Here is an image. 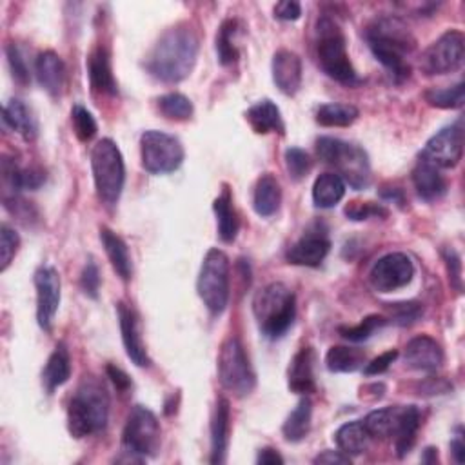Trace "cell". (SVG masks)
Masks as SVG:
<instances>
[{
    "label": "cell",
    "instance_id": "obj_16",
    "mask_svg": "<svg viewBox=\"0 0 465 465\" xmlns=\"http://www.w3.org/2000/svg\"><path fill=\"white\" fill-rule=\"evenodd\" d=\"M329 249L331 242L324 231H309L287 249L285 259L293 266L318 268L329 255Z\"/></svg>",
    "mask_w": 465,
    "mask_h": 465
},
{
    "label": "cell",
    "instance_id": "obj_40",
    "mask_svg": "<svg viewBox=\"0 0 465 465\" xmlns=\"http://www.w3.org/2000/svg\"><path fill=\"white\" fill-rule=\"evenodd\" d=\"M237 26H238L237 20L228 19L222 22V26L217 33V55H219V62L222 66H233L238 60V50L233 44Z\"/></svg>",
    "mask_w": 465,
    "mask_h": 465
},
{
    "label": "cell",
    "instance_id": "obj_27",
    "mask_svg": "<svg viewBox=\"0 0 465 465\" xmlns=\"http://www.w3.org/2000/svg\"><path fill=\"white\" fill-rule=\"evenodd\" d=\"M100 240L113 269L124 282H128L133 275V262L130 257L128 245H125V242L116 233H113L108 228L100 229Z\"/></svg>",
    "mask_w": 465,
    "mask_h": 465
},
{
    "label": "cell",
    "instance_id": "obj_23",
    "mask_svg": "<svg viewBox=\"0 0 465 465\" xmlns=\"http://www.w3.org/2000/svg\"><path fill=\"white\" fill-rule=\"evenodd\" d=\"M35 73L38 84L52 97H59L66 84V66L55 52H42L35 60Z\"/></svg>",
    "mask_w": 465,
    "mask_h": 465
},
{
    "label": "cell",
    "instance_id": "obj_42",
    "mask_svg": "<svg viewBox=\"0 0 465 465\" xmlns=\"http://www.w3.org/2000/svg\"><path fill=\"white\" fill-rule=\"evenodd\" d=\"M71 122L73 132L80 142H90L97 135V122L93 115L84 106H73L71 109Z\"/></svg>",
    "mask_w": 465,
    "mask_h": 465
},
{
    "label": "cell",
    "instance_id": "obj_54",
    "mask_svg": "<svg viewBox=\"0 0 465 465\" xmlns=\"http://www.w3.org/2000/svg\"><path fill=\"white\" fill-rule=\"evenodd\" d=\"M315 463L324 465H348L351 463V456H348L342 451H324L315 458Z\"/></svg>",
    "mask_w": 465,
    "mask_h": 465
},
{
    "label": "cell",
    "instance_id": "obj_48",
    "mask_svg": "<svg viewBox=\"0 0 465 465\" xmlns=\"http://www.w3.org/2000/svg\"><path fill=\"white\" fill-rule=\"evenodd\" d=\"M6 57H8L10 69H12V75H13L15 82H19L20 86H28V84H29V69H28V66L24 62V57H22L20 50L15 44H10L6 48Z\"/></svg>",
    "mask_w": 465,
    "mask_h": 465
},
{
    "label": "cell",
    "instance_id": "obj_35",
    "mask_svg": "<svg viewBox=\"0 0 465 465\" xmlns=\"http://www.w3.org/2000/svg\"><path fill=\"white\" fill-rule=\"evenodd\" d=\"M365 364V353L357 348L334 346L325 355V365L331 373H355Z\"/></svg>",
    "mask_w": 465,
    "mask_h": 465
},
{
    "label": "cell",
    "instance_id": "obj_21",
    "mask_svg": "<svg viewBox=\"0 0 465 465\" xmlns=\"http://www.w3.org/2000/svg\"><path fill=\"white\" fill-rule=\"evenodd\" d=\"M287 386L297 395H309L315 391V351L302 348L289 362Z\"/></svg>",
    "mask_w": 465,
    "mask_h": 465
},
{
    "label": "cell",
    "instance_id": "obj_38",
    "mask_svg": "<svg viewBox=\"0 0 465 465\" xmlns=\"http://www.w3.org/2000/svg\"><path fill=\"white\" fill-rule=\"evenodd\" d=\"M160 113L175 122H186L193 116V102L180 93H167L156 100Z\"/></svg>",
    "mask_w": 465,
    "mask_h": 465
},
{
    "label": "cell",
    "instance_id": "obj_20",
    "mask_svg": "<svg viewBox=\"0 0 465 465\" xmlns=\"http://www.w3.org/2000/svg\"><path fill=\"white\" fill-rule=\"evenodd\" d=\"M231 433V405L228 398H219L211 420V463H224Z\"/></svg>",
    "mask_w": 465,
    "mask_h": 465
},
{
    "label": "cell",
    "instance_id": "obj_58",
    "mask_svg": "<svg viewBox=\"0 0 465 465\" xmlns=\"http://www.w3.org/2000/svg\"><path fill=\"white\" fill-rule=\"evenodd\" d=\"M437 451L438 449H435V447H428L424 451V456H421V461H424V463H437L438 461V453Z\"/></svg>",
    "mask_w": 465,
    "mask_h": 465
},
{
    "label": "cell",
    "instance_id": "obj_29",
    "mask_svg": "<svg viewBox=\"0 0 465 465\" xmlns=\"http://www.w3.org/2000/svg\"><path fill=\"white\" fill-rule=\"evenodd\" d=\"M3 120L8 128H12L19 135H22L26 140H35L38 137V122H36L35 115L19 99H13L4 106Z\"/></svg>",
    "mask_w": 465,
    "mask_h": 465
},
{
    "label": "cell",
    "instance_id": "obj_57",
    "mask_svg": "<svg viewBox=\"0 0 465 465\" xmlns=\"http://www.w3.org/2000/svg\"><path fill=\"white\" fill-rule=\"evenodd\" d=\"M382 198H386V200H393V202L404 205V193H402V189L393 188V189H389V191H382Z\"/></svg>",
    "mask_w": 465,
    "mask_h": 465
},
{
    "label": "cell",
    "instance_id": "obj_37",
    "mask_svg": "<svg viewBox=\"0 0 465 465\" xmlns=\"http://www.w3.org/2000/svg\"><path fill=\"white\" fill-rule=\"evenodd\" d=\"M421 424V414L420 409L416 405H407L404 411V418H402V424L398 433L395 435V447H397V454L400 458H404L405 454L411 453L414 442H416V435Z\"/></svg>",
    "mask_w": 465,
    "mask_h": 465
},
{
    "label": "cell",
    "instance_id": "obj_1",
    "mask_svg": "<svg viewBox=\"0 0 465 465\" xmlns=\"http://www.w3.org/2000/svg\"><path fill=\"white\" fill-rule=\"evenodd\" d=\"M200 50L198 33L186 22L169 28L156 40L146 59L151 76L165 84H177L188 78L196 64Z\"/></svg>",
    "mask_w": 465,
    "mask_h": 465
},
{
    "label": "cell",
    "instance_id": "obj_17",
    "mask_svg": "<svg viewBox=\"0 0 465 465\" xmlns=\"http://www.w3.org/2000/svg\"><path fill=\"white\" fill-rule=\"evenodd\" d=\"M118 318H120L122 342H124L125 353H128L130 360L139 367H149L151 358H149L146 346L142 342L137 313L130 306H125L124 302H120L118 304Z\"/></svg>",
    "mask_w": 465,
    "mask_h": 465
},
{
    "label": "cell",
    "instance_id": "obj_47",
    "mask_svg": "<svg viewBox=\"0 0 465 465\" xmlns=\"http://www.w3.org/2000/svg\"><path fill=\"white\" fill-rule=\"evenodd\" d=\"M80 287L84 291V294L86 297L97 301L99 299V291H100V271H99V266L90 261L86 266H84L82 269V275H80Z\"/></svg>",
    "mask_w": 465,
    "mask_h": 465
},
{
    "label": "cell",
    "instance_id": "obj_24",
    "mask_svg": "<svg viewBox=\"0 0 465 465\" xmlns=\"http://www.w3.org/2000/svg\"><path fill=\"white\" fill-rule=\"evenodd\" d=\"M413 184L420 198L435 202L447 193V180L440 169L426 160H420L413 169Z\"/></svg>",
    "mask_w": 465,
    "mask_h": 465
},
{
    "label": "cell",
    "instance_id": "obj_56",
    "mask_svg": "<svg viewBox=\"0 0 465 465\" xmlns=\"http://www.w3.org/2000/svg\"><path fill=\"white\" fill-rule=\"evenodd\" d=\"M458 437H454V440L451 442V453L456 460V463H463L465 461V444L461 438V429H458Z\"/></svg>",
    "mask_w": 465,
    "mask_h": 465
},
{
    "label": "cell",
    "instance_id": "obj_26",
    "mask_svg": "<svg viewBox=\"0 0 465 465\" xmlns=\"http://www.w3.org/2000/svg\"><path fill=\"white\" fill-rule=\"evenodd\" d=\"M245 118L253 128V132L259 135H268V133L284 135V132H285L282 113H280L278 106L271 100H261L255 106H251L247 109Z\"/></svg>",
    "mask_w": 465,
    "mask_h": 465
},
{
    "label": "cell",
    "instance_id": "obj_9",
    "mask_svg": "<svg viewBox=\"0 0 465 465\" xmlns=\"http://www.w3.org/2000/svg\"><path fill=\"white\" fill-rule=\"evenodd\" d=\"M219 380L226 391L244 398L257 388V374L237 336L228 338L219 353Z\"/></svg>",
    "mask_w": 465,
    "mask_h": 465
},
{
    "label": "cell",
    "instance_id": "obj_44",
    "mask_svg": "<svg viewBox=\"0 0 465 465\" xmlns=\"http://www.w3.org/2000/svg\"><path fill=\"white\" fill-rule=\"evenodd\" d=\"M20 245V237L15 229H12L8 224L0 226V271H6L10 264L13 262L17 251Z\"/></svg>",
    "mask_w": 465,
    "mask_h": 465
},
{
    "label": "cell",
    "instance_id": "obj_15",
    "mask_svg": "<svg viewBox=\"0 0 465 465\" xmlns=\"http://www.w3.org/2000/svg\"><path fill=\"white\" fill-rule=\"evenodd\" d=\"M463 155V130L461 122L449 125V128L440 130L429 142L426 144L424 151L420 155V160H426L438 169H449L458 165Z\"/></svg>",
    "mask_w": 465,
    "mask_h": 465
},
{
    "label": "cell",
    "instance_id": "obj_39",
    "mask_svg": "<svg viewBox=\"0 0 465 465\" xmlns=\"http://www.w3.org/2000/svg\"><path fill=\"white\" fill-rule=\"evenodd\" d=\"M426 100L433 108L440 109H458L465 100V84L460 82L451 88H431L426 92Z\"/></svg>",
    "mask_w": 465,
    "mask_h": 465
},
{
    "label": "cell",
    "instance_id": "obj_10",
    "mask_svg": "<svg viewBox=\"0 0 465 465\" xmlns=\"http://www.w3.org/2000/svg\"><path fill=\"white\" fill-rule=\"evenodd\" d=\"M160 424L153 411L135 405L125 420L122 431V449L144 460L160 451Z\"/></svg>",
    "mask_w": 465,
    "mask_h": 465
},
{
    "label": "cell",
    "instance_id": "obj_5",
    "mask_svg": "<svg viewBox=\"0 0 465 465\" xmlns=\"http://www.w3.org/2000/svg\"><path fill=\"white\" fill-rule=\"evenodd\" d=\"M317 55L320 68L333 80L346 84V86H355L360 82L349 60L342 29L325 15L317 24Z\"/></svg>",
    "mask_w": 465,
    "mask_h": 465
},
{
    "label": "cell",
    "instance_id": "obj_14",
    "mask_svg": "<svg viewBox=\"0 0 465 465\" xmlns=\"http://www.w3.org/2000/svg\"><path fill=\"white\" fill-rule=\"evenodd\" d=\"M36 287V322L38 325L50 331L60 306V277L55 268L42 266L35 273Z\"/></svg>",
    "mask_w": 465,
    "mask_h": 465
},
{
    "label": "cell",
    "instance_id": "obj_11",
    "mask_svg": "<svg viewBox=\"0 0 465 465\" xmlns=\"http://www.w3.org/2000/svg\"><path fill=\"white\" fill-rule=\"evenodd\" d=\"M184 148L173 135L149 130L140 137L142 165L151 175L173 173L184 162Z\"/></svg>",
    "mask_w": 465,
    "mask_h": 465
},
{
    "label": "cell",
    "instance_id": "obj_8",
    "mask_svg": "<svg viewBox=\"0 0 465 465\" xmlns=\"http://www.w3.org/2000/svg\"><path fill=\"white\" fill-rule=\"evenodd\" d=\"M92 169L99 198L115 205L125 182V165L118 146L111 139H102L92 151Z\"/></svg>",
    "mask_w": 465,
    "mask_h": 465
},
{
    "label": "cell",
    "instance_id": "obj_53",
    "mask_svg": "<svg viewBox=\"0 0 465 465\" xmlns=\"http://www.w3.org/2000/svg\"><path fill=\"white\" fill-rule=\"evenodd\" d=\"M106 373H108V378L113 382V386L120 391V393H125V391H130L132 389V378L125 374L120 367L113 365V364H108L106 365Z\"/></svg>",
    "mask_w": 465,
    "mask_h": 465
},
{
    "label": "cell",
    "instance_id": "obj_31",
    "mask_svg": "<svg viewBox=\"0 0 465 465\" xmlns=\"http://www.w3.org/2000/svg\"><path fill=\"white\" fill-rule=\"evenodd\" d=\"M311 418H313V402L306 397L297 404V407L291 411V414L284 421V428H282L284 438L293 444L308 438L311 431Z\"/></svg>",
    "mask_w": 465,
    "mask_h": 465
},
{
    "label": "cell",
    "instance_id": "obj_33",
    "mask_svg": "<svg viewBox=\"0 0 465 465\" xmlns=\"http://www.w3.org/2000/svg\"><path fill=\"white\" fill-rule=\"evenodd\" d=\"M369 433L364 426V421H348L334 435V442L342 453L348 456L362 454L369 445Z\"/></svg>",
    "mask_w": 465,
    "mask_h": 465
},
{
    "label": "cell",
    "instance_id": "obj_13",
    "mask_svg": "<svg viewBox=\"0 0 465 465\" xmlns=\"http://www.w3.org/2000/svg\"><path fill=\"white\" fill-rule=\"evenodd\" d=\"M414 264L405 253H389L371 268L369 280L378 293H393L411 284Z\"/></svg>",
    "mask_w": 465,
    "mask_h": 465
},
{
    "label": "cell",
    "instance_id": "obj_50",
    "mask_svg": "<svg viewBox=\"0 0 465 465\" xmlns=\"http://www.w3.org/2000/svg\"><path fill=\"white\" fill-rule=\"evenodd\" d=\"M444 259H445V266H447L451 285L458 293H461V259H460V255L453 247H447L444 251Z\"/></svg>",
    "mask_w": 465,
    "mask_h": 465
},
{
    "label": "cell",
    "instance_id": "obj_4",
    "mask_svg": "<svg viewBox=\"0 0 465 465\" xmlns=\"http://www.w3.org/2000/svg\"><path fill=\"white\" fill-rule=\"evenodd\" d=\"M253 313L261 331L271 341H277L289 331L297 317V299L285 284L275 282L255 294Z\"/></svg>",
    "mask_w": 465,
    "mask_h": 465
},
{
    "label": "cell",
    "instance_id": "obj_12",
    "mask_svg": "<svg viewBox=\"0 0 465 465\" xmlns=\"http://www.w3.org/2000/svg\"><path fill=\"white\" fill-rule=\"evenodd\" d=\"M465 60V38L460 31H445L421 53L420 69L426 75H449L458 71Z\"/></svg>",
    "mask_w": 465,
    "mask_h": 465
},
{
    "label": "cell",
    "instance_id": "obj_49",
    "mask_svg": "<svg viewBox=\"0 0 465 465\" xmlns=\"http://www.w3.org/2000/svg\"><path fill=\"white\" fill-rule=\"evenodd\" d=\"M46 182V172L36 165L20 169L19 172V191H35Z\"/></svg>",
    "mask_w": 465,
    "mask_h": 465
},
{
    "label": "cell",
    "instance_id": "obj_19",
    "mask_svg": "<svg viewBox=\"0 0 465 465\" xmlns=\"http://www.w3.org/2000/svg\"><path fill=\"white\" fill-rule=\"evenodd\" d=\"M405 364L416 371H437L444 364V349L431 336H416L405 346Z\"/></svg>",
    "mask_w": 465,
    "mask_h": 465
},
{
    "label": "cell",
    "instance_id": "obj_7",
    "mask_svg": "<svg viewBox=\"0 0 465 465\" xmlns=\"http://www.w3.org/2000/svg\"><path fill=\"white\" fill-rule=\"evenodd\" d=\"M229 259L220 249H209L200 266L196 291L209 313L220 315L229 302Z\"/></svg>",
    "mask_w": 465,
    "mask_h": 465
},
{
    "label": "cell",
    "instance_id": "obj_52",
    "mask_svg": "<svg viewBox=\"0 0 465 465\" xmlns=\"http://www.w3.org/2000/svg\"><path fill=\"white\" fill-rule=\"evenodd\" d=\"M273 13L278 20H285V22L299 20L302 15V6L299 3H294V0H282V3L275 6Z\"/></svg>",
    "mask_w": 465,
    "mask_h": 465
},
{
    "label": "cell",
    "instance_id": "obj_41",
    "mask_svg": "<svg viewBox=\"0 0 465 465\" xmlns=\"http://www.w3.org/2000/svg\"><path fill=\"white\" fill-rule=\"evenodd\" d=\"M388 324H389V318H386L382 315H369L358 325L338 327V333H341L346 341L358 344V342L367 341V338H371L376 331L386 327Z\"/></svg>",
    "mask_w": 465,
    "mask_h": 465
},
{
    "label": "cell",
    "instance_id": "obj_22",
    "mask_svg": "<svg viewBox=\"0 0 465 465\" xmlns=\"http://www.w3.org/2000/svg\"><path fill=\"white\" fill-rule=\"evenodd\" d=\"M88 75H90V84L95 93L100 95H116V80L113 76V68H111V55L106 46H97L90 57H88Z\"/></svg>",
    "mask_w": 465,
    "mask_h": 465
},
{
    "label": "cell",
    "instance_id": "obj_18",
    "mask_svg": "<svg viewBox=\"0 0 465 465\" xmlns=\"http://www.w3.org/2000/svg\"><path fill=\"white\" fill-rule=\"evenodd\" d=\"M273 80L277 88L287 95H297L302 86V60L289 50H278L273 57Z\"/></svg>",
    "mask_w": 465,
    "mask_h": 465
},
{
    "label": "cell",
    "instance_id": "obj_55",
    "mask_svg": "<svg viewBox=\"0 0 465 465\" xmlns=\"http://www.w3.org/2000/svg\"><path fill=\"white\" fill-rule=\"evenodd\" d=\"M257 463H261V465H282V463H284V458H282V454H280L277 449L266 447V449H262V451L259 453Z\"/></svg>",
    "mask_w": 465,
    "mask_h": 465
},
{
    "label": "cell",
    "instance_id": "obj_6",
    "mask_svg": "<svg viewBox=\"0 0 465 465\" xmlns=\"http://www.w3.org/2000/svg\"><path fill=\"white\" fill-rule=\"evenodd\" d=\"M317 153L320 160L338 169V177L353 189H365L371 182V165L367 153L357 146L333 137H320L317 140Z\"/></svg>",
    "mask_w": 465,
    "mask_h": 465
},
{
    "label": "cell",
    "instance_id": "obj_25",
    "mask_svg": "<svg viewBox=\"0 0 465 465\" xmlns=\"http://www.w3.org/2000/svg\"><path fill=\"white\" fill-rule=\"evenodd\" d=\"M404 411H405L404 405L371 411L364 420V426H365L369 437L380 438V440L395 438V435L398 433L400 424H402Z\"/></svg>",
    "mask_w": 465,
    "mask_h": 465
},
{
    "label": "cell",
    "instance_id": "obj_36",
    "mask_svg": "<svg viewBox=\"0 0 465 465\" xmlns=\"http://www.w3.org/2000/svg\"><path fill=\"white\" fill-rule=\"evenodd\" d=\"M360 111L353 104H324L317 111V122L324 128H349Z\"/></svg>",
    "mask_w": 465,
    "mask_h": 465
},
{
    "label": "cell",
    "instance_id": "obj_30",
    "mask_svg": "<svg viewBox=\"0 0 465 465\" xmlns=\"http://www.w3.org/2000/svg\"><path fill=\"white\" fill-rule=\"evenodd\" d=\"M71 376V357L64 344H59L52 357L48 358V364L42 371V384H44L48 393H53L60 386H64Z\"/></svg>",
    "mask_w": 465,
    "mask_h": 465
},
{
    "label": "cell",
    "instance_id": "obj_45",
    "mask_svg": "<svg viewBox=\"0 0 465 465\" xmlns=\"http://www.w3.org/2000/svg\"><path fill=\"white\" fill-rule=\"evenodd\" d=\"M389 215V211L382 205V204H373V202H351L346 207V217L360 222V220H367L373 217H380V219H386Z\"/></svg>",
    "mask_w": 465,
    "mask_h": 465
},
{
    "label": "cell",
    "instance_id": "obj_28",
    "mask_svg": "<svg viewBox=\"0 0 465 465\" xmlns=\"http://www.w3.org/2000/svg\"><path fill=\"white\" fill-rule=\"evenodd\" d=\"M282 204V189L277 177L271 173L262 175L257 180L255 193H253V207L261 217H273Z\"/></svg>",
    "mask_w": 465,
    "mask_h": 465
},
{
    "label": "cell",
    "instance_id": "obj_32",
    "mask_svg": "<svg viewBox=\"0 0 465 465\" xmlns=\"http://www.w3.org/2000/svg\"><path fill=\"white\" fill-rule=\"evenodd\" d=\"M213 209H215V215H217V222H219V235L224 242H233L238 235V228H240V220L238 215L235 211L233 205V196L228 186H224L222 193L219 195V198L213 202Z\"/></svg>",
    "mask_w": 465,
    "mask_h": 465
},
{
    "label": "cell",
    "instance_id": "obj_2",
    "mask_svg": "<svg viewBox=\"0 0 465 465\" xmlns=\"http://www.w3.org/2000/svg\"><path fill=\"white\" fill-rule=\"evenodd\" d=\"M365 38L374 59L391 71L398 84L411 76L405 59L416 50V38L402 19L393 15L376 19L367 28Z\"/></svg>",
    "mask_w": 465,
    "mask_h": 465
},
{
    "label": "cell",
    "instance_id": "obj_3",
    "mask_svg": "<svg viewBox=\"0 0 465 465\" xmlns=\"http://www.w3.org/2000/svg\"><path fill=\"white\" fill-rule=\"evenodd\" d=\"M109 416V395L100 380L86 376L68 405V429L76 440L100 433Z\"/></svg>",
    "mask_w": 465,
    "mask_h": 465
},
{
    "label": "cell",
    "instance_id": "obj_34",
    "mask_svg": "<svg viewBox=\"0 0 465 465\" xmlns=\"http://www.w3.org/2000/svg\"><path fill=\"white\" fill-rule=\"evenodd\" d=\"M346 195V182L336 173H324L315 180L313 202L317 207H334Z\"/></svg>",
    "mask_w": 465,
    "mask_h": 465
},
{
    "label": "cell",
    "instance_id": "obj_51",
    "mask_svg": "<svg viewBox=\"0 0 465 465\" xmlns=\"http://www.w3.org/2000/svg\"><path fill=\"white\" fill-rule=\"evenodd\" d=\"M397 358H398V351H397V349L386 351L384 355H380L378 358L371 360V362L365 365V369H364V374H365V376H376V374H382V373H386V371L391 367V364H393Z\"/></svg>",
    "mask_w": 465,
    "mask_h": 465
},
{
    "label": "cell",
    "instance_id": "obj_46",
    "mask_svg": "<svg viewBox=\"0 0 465 465\" xmlns=\"http://www.w3.org/2000/svg\"><path fill=\"white\" fill-rule=\"evenodd\" d=\"M393 322H397L398 325H411L414 322H418L424 315V308L418 302H397V304H389L388 306Z\"/></svg>",
    "mask_w": 465,
    "mask_h": 465
},
{
    "label": "cell",
    "instance_id": "obj_43",
    "mask_svg": "<svg viewBox=\"0 0 465 465\" xmlns=\"http://www.w3.org/2000/svg\"><path fill=\"white\" fill-rule=\"evenodd\" d=\"M311 158L309 155L301 149V148H289L285 151V167H287V173L294 182H301L302 179H306V175L311 172Z\"/></svg>",
    "mask_w": 465,
    "mask_h": 465
}]
</instances>
